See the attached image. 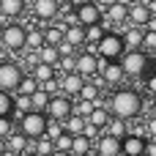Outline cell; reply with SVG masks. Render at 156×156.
I'll list each match as a JSON object with an SVG mask.
<instances>
[{"label":"cell","instance_id":"cell-22","mask_svg":"<svg viewBox=\"0 0 156 156\" xmlns=\"http://www.w3.org/2000/svg\"><path fill=\"white\" fill-rule=\"evenodd\" d=\"M25 11V0H0V14L3 16H19Z\"/></svg>","mask_w":156,"mask_h":156},{"label":"cell","instance_id":"cell-51","mask_svg":"<svg viewBox=\"0 0 156 156\" xmlns=\"http://www.w3.org/2000/svg\"><path fill=\"white\" fill-rule=\"evenodd\" d=\"M154 66H156V60H154Z\"/></svg>","mask_w":156,"mask_h":156},{"label":"cell","instance_id":"cell-14","mask_svg":"<svg viewBox=\"0 0 156 156\" xmlns=\"http://www.w3.org/2000/svg\"><path fill=\"white\" fill-rule=\"evenodd\" d=\"M82 85H85V80L80 77V74H63L60 77V93L63 96H77L80 90H82Z\"/></svg>","mask_w":156,"mask_h":156},{"label":"cell","instance_id":"cell-17","mask_svg":"<svg viewBox=\"0 0 156 156\" xmlns=\"http://www.w3.org/2000/svg\"><path fill=\"white\" fill-rule=\"evenodd\" d=\"M101 80H104V82H110V85H121V82H123V69L118 66V60H112V63H107V66H104Z\"/></svg>","mask_w":156,"mask_h":156},{"label":"cell","instance_id":"cell-8","mask_svg":"<svg viewBox=\"0 0 156 156\" xmlns=\"http://www.w3.org/2000/svg\"><path fill=\"white\" fill-rule=\"evenodd\" d=\"M101 14H104V11H101L96 3H85V5H77V11H74V16H77V25H80V27H90V25H99Z\"/></svg>","mask_w":156,"mask_h":156},{"label":"cell","instance_id":"cell-18","mask_svg":"<svg viewBox=\"0 0 156 156\" xmlns=\"http://www.w3.org/2000/svg\"><path fill=\"white\" fill-rule=\"evenodd\" d=\"M63 132L69 134V137H80L82 132H85V118H80V115H69L66 121H63Z\"/></svg>","mask_w":156,"mask_h":156},{"label":"cell","instance_id":"cell-54","mask_svg":"<svg viewBox=\"0 0 156 156\" xmlns=\"http://www.w3.org/2000/svg\"><path fill=\"white\" fill-rule=\"evenodd\" d=\"M154 107H156V104H154Z\"/></svg>","mask_w":156,"mask_h":156},{"label":"cell","instance_id":"cell-31","mask_svg":"<svg viewBox=\"0 0 156 156\" xmlns=\"http://www.w3.org/2000/svg\"><path fill=\"white\" fill-rule=\"evenodd\" d=\"M47 104H49V96L38 88V90L30 96V107H33V112H44V110H47Z\"/></svg>","mask_w":156,"mask_h":156},{"label":"cell","instance_id":"cell-42","mask_svg":"<svg viewBox=\"0 0 156 156\" xmlns=\"http://www.w3.org/2000/svg\"><path fill=\"white\" fill-rule=\"evenodd\" d=\"M148 90L156 93V74H154V77H148Z\"/></svg>","mask_w":156,"mask_h":156},{"label":"cell","instance_id":"cell-5","mask_svg":"<svg viewBox=\"0 0 156 156\" xmlns=\"http://www.w3.org/2000/svg\"><path fill=\"white\" fill-rule=\"evenodd\" d=\"M99 47V58H104V60H121V55L126 52V47H123V41H121V36H115V33H104L101 36V41L96 44Z\"/></svg>","mask_w":156,"mask_h":156},{"label":"cell","instance_id":"cell-28","mask_svg":"<svg viewBox=\"0 0 156 156\" xmlns=\"http://www.w3.org/2000/svg\"><path fill=\"white\" fill-rule=\"evenodd\" d=\"M90 151H93V145H90V143H88L82 134L71 140V156H88Z\"/></svg>","mask_w":156,"mask_h":156},{"label":"cell","instance_id":"cell-2","mask_svg":"<svg viewBox=\"0 0 156 156\" xmlns=\"http://www.w3.org/2000/svg\"><path fill=\"white\" fill-rule=\"evenodd\" d=\"M118 66L123 69V77H140L148 66V55L143 49H126L118 60Z\"/></svg>","mask_w":156,"mask_h":156},{"label":"cell","instance_id":"cell-47","mask_svg":"<svg viewBox=\"0 0 156 156\" xmlns=\"http://www.w3.org/2000/svg\"><path fill=\"white\" fill-rule=\"evenodd\" d=\"M88 156H99V154H96V151H90V154H88Z\"/></svg>","mask_w":156,"mask_h":156},{"label":"cell","instance_id":"cell-21","mask_svg":"<svg viewBox=\"0 0 156 156\" xmlns=\"http://www.w3.org/2000/svg\"><path fill=\"white\" fill-rule=\"evenodd\" d=\"M38 85H44V82H49V80H55V69L52 66H44V63H36L33 66V74H30Z\"/></svg>","mask_w":156,"mask_h":156},{"label":"cell","instance_id":"cell-43","mask_svg":"<svg viewBox=\"0 0 156 156\" xmlns=\"http://www.w3.org/2000/svg\"><path fill=\"white\" fill-rule=\"evenodd\" d=\"M115 3H118V5H123V8H129V5H132L134 0H115Z\"/></svg>","mask_w":156,"mask_h":156},{"label":"cell","instance_id":"cell-12","mask_svg":"<svg viewBox=\"0 0 156 156\" xmlns=\"http://www.w3.org/2000/svg\"><path fill=\"white\" fill-rule=\"evenodd\" d=\"M60 11V3L58 0H33V14L36 19H55Z\"/></svg>","mask_w":156,"mask_h":156},{"label":"cell","instance_id":"cell-53","mask_svg":"<svg viewBox=\"0 0 156 156\" xmlns=\"http://www.w3.org/2000/svg\"><path fill=\"white\" fill-rule=\"evenodd\" d=\"M121 156H123V154H121Z\"/></svg>","mask_w":156,"mask_h":156},{"label":"cell","instance_id":"cell-34","mask_svg":"<svg viewBox=\"0 0 156 156\" xmlns=\"http://www.w3.org/2000/svg\"><path fill=\"white\" fill-rule=\"evenodd\" d=\"M11 112H14V99H11V93L0 90V118H8Z\"/></svg>","mask_w":156,"mask_h":156},{"label":"cell","instance_id":"cell-52","mask_svg":"<svg viewBox=\"0 0 156 156\" xmlns=\"http://www.w3.org/2000/svg\"><path fill=\"white\" fill-rule=\"evenodd\" d=\"M0 30H3V27H0Z\"/></svg>","mask_w":156,"mask_h":156},{"label":"cell","instance_id":"cell-6","mask_svg":"<svg viewBox=\"0 0 156 156\" xmlns=\"http://www.w3.org/2000/svg\"><path fill=\"white\" fill-rule=\"evenodd\" d=\"M44 112H47L52 121H60V123H63V121L74 112V101H71L69 96L58 93V96H52V99H49V104H47V110H44Z\"/></svg>","mask_w":156,"mask_h":156},{"label":"cell","instance_id":"cell-10","mask_svg":"<svg viewBox=\"0 0 156 156\" xmlns=\"http://www.w3.org/2000/svg\"><path fill=\"white\" fill-rule=\"evenodd\" d=\"M148 19H151V14H148L145 3H132V5L126 8V22H129L132 27H145Z\"/></svg>","mask_w":156,"mask_h":156},{"label":"cell","instance_id":"cell-25","mask_svg":"<svg viewBox=\"0 0 156 156\" xmlns=\"http://www.w3.org/2000/svg\"><path fill=\"white\" fill-rule=\"evenodd\" d=\"M88 123H90V126H96V129H104V126L110 123V112H107V107L93 110V112L88 115Z\"/></svg>","mask_w":156,"mask_h":156},{"label":"cell","instance_id":"cell-36","mask_svg":"<svg viewBox=\"0 0 156 156\" xmlns=\"http://www.w3.org/2000/svg\"><path fill=\"white\" fill-rule=\"evenodd\" d=\"M90 112H93V104H90V101H80V99H77V104H74V115H80V118H85V121H88V115H90Z\"/></svg>","mask_w":156,"mask_h":156},{"label":"cell","instance_id":"cell-7","mask_svg":"<svg viewBox=\"0 0 156 156\" xmlns=\"http://www.w3.org/2000/svg\"><path fill=\"white\" fill-rule=\"evenodd\" d=\"M19 80H22V69H19L16 63H11V60L0 63V90H3V93L16 90V88H19Z\"/></svg>","mask_w":156,"mask_h":156},{"label":"cell","instance_id":"cell-24","mask_svg":"<svg viewBox=\"0 0 156 156\" xmlns=\"http://www.w3.org/2000/svg\"><path fill=\"white\" fill-rule=\"evenodd\" d=\"M63 30H66L63 25H55V27H47V30H44V44H47V47H58V44L63 41Z\"/></svg>","mask_w":156,"mask_h":156},{"label":"cell","instance_id":"cell-23","mask_svg":"<svg viewBox=\"0 0 156 156\" xmlns=\"http://www.w3.org/2000/svg\"><path fill=\"white\" fill-rule=\"evenodd\" d=\"M25 47H30L33 52H38V49L44 47V30H36V27H30V30L25 33Z\"/></svg>","mask_w":156,"mask_h":156},{"label":"cell","instance_id":"cell-44","mask_svg":"<svg viewBox=\"0 0 156 156\" xmlns=\"http://www.w3.org/2000/svg\"><path fill=\"white\" fill-rule=\"evenodd\" d=\"M74 5H85V3H93V0H71Z\"/></svg>","mask_w":156,"mask_h":156},{"label":"cell","instance_id":"cell-37","mask_svg":"<svg viewBox=\"0 0 156 156\" xmlns=\"http://www.w3.org/2000/svg\"><path fill=\"white\" fill-rule=\"evenodd\" d=\"M143 52H156V33H148L143 36Z\"/></svg>","mask_w":156,"mask_h":156},{"label":"cell","instance_id":"cell-45","mask_svg":"<svg viewBox=\"0 0 156 156\" xmlns=\"http://www.w3.org/2000/svg\"><path fill=\"white\" fill-rule=\"evenodd\" d=\"M3 151H5V140H0V154H3Z\"/></svg>","mask_w":156,"mask_h":156},{"label":"cell","instance_id":"cell-49","mask_svg":"<svg viewBox=\"0 0 156 156\" xmlns=\"http://www.w3.org/2000/svg\"><path fill=\"white\" fill-rule=\"evenodd\" d=\"M134 3H145V0H134Z\"/></svg>","mask_w":156,"mask_h":156},{"label":"cell","instance_id":"cell-1","mask_svg":"<svg viewBox=\"0 0 156 156\" xmlns=\"http://www.w3.org/2000/svg\"><path fill=\"white\" fill-rule=\"evenodd\" d=\"M140 110H143V99H140V93H137V90L121 88V90H115V93L110 96V110H107V112H112L118 121L137 118V115H140Z\"/></svg>","mask_w":156,"mask_h":156},{"label":"cell","instance_id":"cell-9","mask_svg":"<svg viewBox=\"0 0 156 156\" xmlns=\"http://www.w3.org/2000/svg\"><path fill=\"white\" fill-rule=\"evenodd\" d=\"M74 74H80L82 80L99 74V58H96V55H88V52L74 55Z\"/></svg>","mask_w":156,"mask_h":156},{"label":"cell","instance_id":"cell-40","mask_svg":"<svg viewBox=\"0 0 156 156\" xmlns=\"http://www.w3.org/2000/svg\"><path fill=\"white\" fill-rule=\"evenodd\" d=\"M145 126H148V134H151V137L156 140V115L151 118V121H148V123H145Z\"/></svg>","mask_w":156,"mask_h":156},{"label":"cell","instance_id":"cell-38","mask_svg":"<svg viewBox=\"0 0 156 156\" xmlns=\"http://www.w3.org/2000/svg\"><path fill=\"white\" fill-rule=\"evenodd\" d=\"M11 132H14V123H11V118H0V140H5Z\"/></svg>","mask_w":156,"mask_h":156},{"label":"cell","instance_id":"cell-33","mask_svg":"<svg viewBox=\"0 0 156 156\" xmlns=\"http://www.w3.org/2000/svg\"><path fill=\"white\" fill-rule=\"evenodd\" d=\"M63 134V123L60 121H52V118H47V129H44V137H49V140H58Z\"/></svg>","mask_w":156,"mask_h":156},{"label":"cell","instance_id":"cell-13","mask_svg":"<svg viewBox=\"0 0 156 156\" xmlns=\"http://www.w3.org/2000/svg\"><path fill=\"white\" fill-rule=\"evenodd\" d=\"M121 154H123V156H140V154H145V140H143L140 134H126V137L121 140Z\"/></svg>","mask_w":156,"mask_h":156},{"label":"cell","instance_id":"cell-27","mask_svg":"<svg viewBox=\"0 0 156 156\" xmlns=\"http://www.w3.org/2000/svg\"><path fill=\"white\" fill-rule=\"evenodd\" d=\"M33 154H36V156H52V154H55L52 140H49V137H38V140H33Z\"/></svg>","mask_w":156,"mask_h":156},{"label":"cell","instance_id":"cell-15","mask_svg":"<svg viewBox=\"0 0 156 156\" xmlns=\"http://www.w3.org/2000/svg\"><path fill=\"white\" fill-rule=\"evenodd\" d=\"M143 36H145L143 27H129V30H123L121 41H123L126 49H143Z\"/></svg>","mask_w":156,"mask_h":156},{"label":"cell","instance_id":"cell-41","mask_svg":"<svg viewBox=\"0 0 156 156\" xmlns=\"http://www.w3.org/2000/svg\"><path fill=\"white\" fill-rule=\"evenodd\" d=\"M143 30H148V33H156V16H151L148 22H145V27Z\"/></svg>","mask_w":156,"mask_h":156},{"label":"cell","instance_id":"cell-16","mask_svg":"<svg viewBox=\"0 0 156 156\" xmlns=\"http://www.w3.org/2000/svg\"><path fill=\"white\" fill-rule=\"evenodd\" d=\"M27 143H30L27 137H22L19 132H11V134L5 137V151H11L14 156H22L27 151Z\"/></svg>","mask_w":156,"mask_h":156},{"label":"cell","instance_id":"cell-11","mask_svg":"<svg viewBox=\"0 0 156 156\" xmlns=\"http://www.w3.org/2000/svg\"><path fill=\"white\" fill-rule=\"evenodd\" d=\"M93 148H96L99 156H121V140H115V137H110V134H101V137L93 143Z\"/></svg>","mask_w":156,"mask_h":156},{"label":"cell","instance_id":"cell-48","mask_svg":"<svg viewBox=\"0 0 156 156\" xmlns=\"http://www.w3.org/2000/svg\"><path fill=\"white\" fill-rule=\"evenodd\" d=\"M22 156H36V154H22Z\"/></svg>","mask_w":156,"mask_h":156},{"label":"cell","instance_id":"cell-4","mask_svg":"<svg viewBox=\"0 0 156 156\" xmlns=\"http://www.w3.org/2000/svg\"><path fill=\"white\" fill-rule=\"evenodd\" d=\"M25 33H27V27L11 22V25H5V27L0 30V44H3L5 49H11V52L25 49Z\"/></svg>","mask_w":156,"mask_h":156},{"label":"cell","instance_id":"cell-19","mask_svg":"<svg viewBox=\"0 0 156 156\" xmlns=\"http://www.w3.org/2000/svg\"><path fill=\"white\" fill-rule=\"evenodd\" d=\"M63 41H66V44H71V47L77 49L80 44H85V30H82L80 25H71V27H66V30H63Z\"/></svg>","mask_w":156,"mask_h":156},{"label":"cell","instance_id":"cell-50","mask_svg":"<svg viewBox=\"0 0 156 156\" xmlns=\"http://www.w3.org/2000/svg\"><path fill=\"white\" fill-rule=\"evenodd\" d=\"M140 156H145V154H140Z\"/></svg>","mask_w":156,"mask_h":156},{"label":"cell","instance_id":"cell-35","mask_svg":"<svg viewBox=\"0 0 156 156\" xmlns=\"http://www.w3.org/2000/svg\"><path fill=\"white\" fill-rule=\"evenodd\" d=\"M71 140H74V137H69V134L63 132L58 140H52V145H55V151H60V154H71Z\"/></svg>","mask_w":156,"mask_h":156},{"label":"cell","instance_id":"cell-39","mask_svg":"<svg viewBox=\"0 0 156 156\" xmlns=\"http://www.w3.org/2000/svg\"><path fill=\"white\" fill-rule=\"evenodd\" d=\"M58 66H60L66 74H71V71H74V58H60V60H58Z\"/></svg>","mask_w":156,"mask_h":156},{"label":"cell","instance_id":"cell-30","mask_svg":"<svg viewBox=\"0 0 156 156\" xmlns=\"http://www.w3.org/2000/svg\"><path fill=\"white\" fill-rule=\"evenodd\" d=\"M104 16L110 19V22H115V25H121V22H126V8L123 5H110V8H104Z\"/></svg>","mask_w":156,"mask_h":156},{"label":"cell","instance_id":"cell-46","mask_svg":"<svg viewBox=\"0 0 156 156\" xmlns=\"http://www.w3.org/2000/svg\"><path fill=\"white\" fill-rule=\"evenodd\" d=\"M0 156H14V154H11V151H3V154H0Z\"/></svg>","mask_w":156,"mask_h":156},{"label":"cell","instance_id":"cell-26","mask_svg":"<svg viewBox=\"0 0 156 156\" xmlns=\"http://www.w3.org/2000/svg\"><path fill=\"white\" fill-rule=\"evenodd\" d=\"M104 134H110V137H115V140H123L129 132H126V121H118V118H110V123H107V132Z\"/></svg>","mask_w":156,"mask_h":156},{"label":"cell","instance_id":"cell-3","mask_svg":"<svg viewBox=\"0 0 156 156\" xmlns=\"http://www.w3.org/2000/svg\"><path fill=\"white\" fill-rule=\"evenodd\" d=\"M44 129H47V115L44 112H27V115L19 118V134L27 137V140L44 137Z\"/></svg>","mask_w":156,"mask_h":156},{"label":"cell","instance_id":"cell-32","mask_svg":"<svg viewBox=\"0 0 156 156\" xmlns=\"http://www.w3.org/2000/svg\"><path fill=\"white\" fill-rule=\"evenodd\" d=\"M82 30H85V44H99L101 36H104L101 25H90V27H82Z\"/></svg>","mask_w":156,"mask_h":156},{"label":"cell","instance_id":"cell-20","mask_svg":"<svg viewBox=\"0 0 156 156\" xmlns=\"http://www.w3.org/2000/svg\"><path fill=\"white\" fill-rule=\"evenodd\" d=\"M36 58H38V63H44V66H52V69H55V66H58V60H60L58 49H55V47H47V44H44V47L36 52Z\"/></svg>","mask_w":156,"mask_h":156},{"label":"cell","instance_id":"cell-29","mask_svg":"<svg viewBox=\"0 0 156 156\" xmlns=\"http://www.w3.org/2000/svg\"><path fill=\"white\" fill-rule=\"evenodd\" d=\"M19 96H33L36 90H38V82L30 77V74H22V80H19Z\"/></svg>","mask_w":156,"mask_h":156}]
</instances>
